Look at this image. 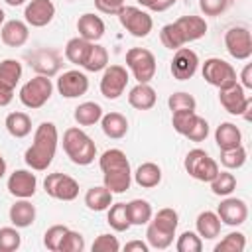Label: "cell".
Masks as SVG:
<instances>
[{"mask_svg":"<svg viewBox=\"0 0 252 252\" xmlns=\"http://www.w3.org/2000/svg\"><path fill=\"white\" fill-rule=\"evenodd\" d=\"M57 142H59V134H57V126L53 122H41L35 128L33 134V144L26 150L24 159L26 163L33 169V171H45L57 152Z\"/></svg>","mask_w":252,"mask_h":252,"instance_id":"cell-1","label":"cell"},{"mask_svg":"<svg viewBox=\"0 0 252 252\" xmlns=\"http://www.w3.org/2000/svg\"><path fill=\"white\" fill-rule=\"evenodd\" d=\"M207 22L201 16H181L171 24H165L159 32V39L167 49H179L189 41L205 37Z\"/></svg>","mask_w":252,"mask_h":252,"instance_id":"cell-2","label":"cell"},{"mask_svg":"<svg viewBox=\"0 0 252 252\" xmlns=\"http://www.w3.org/2000/svg\"><path fill=\"white\" fill-rule=\"evenodd\" d=\"M63 150L67 158L77 165H89L96 158V146L93 138L77 126H71L63 132Z\"/></svg>","mask_w":252,"mask_h":252,"instance_id":"cell-3","label":"cell"},{"mask_svg":"<svg viewBox=\"0 0 252 252\" xmlns=\"http://www.w3.org/2000/svg\"><path fill=\"white\" fill-rule=\"evenodd\" d=\"M51 93H53L51 79L45 75H35L20 89V100L24 106L35 110V108H41L51 98Z\"/></svg>","mask_w":252,"mask_h":252,"instance_id":"cell-4","label":"cell"},{"mask_svg":"<svg viewBox=\"0 0 252 252\" xmlns=\"http://www.w3.org/2000/svg\"><path fill=\"white\" fill-rule=\"evenodd\" d=\"M219 100L226 112H230L234 116H244L246 120H250L252 98L246 94V89L242 85H238V81L224 89H219Z\"/></svg>","mask_w":252,"mask_h":252,"instance_id":"cell-5","label":"cell"},{"mask_svg":"<svg viewBox=\"0 0 252 252\" xmlns=\"http://www.w3.org/2000/svg\"><path fill=\"white\" fill-rule=\"evenodd\" d=\"M183 165H185V171H187L193 179H197V181H207V183H209V181L215 179V175L219 173V163H217L205 150H201V148L191 150V152L185 156Z\"/></svg>","mask_w":252,"mask_h":252,"instance_id":"cell-6","label":"cell"},{"mask_svg":"<svg viewBox=\"0 0 252 252\" xmlns=\"http://www.w3.org/2000/svg\"><path fill=\"white\" fill-rule=\"evenodd\" d=\"M126 65L138 83H150L156 75V57L146 47H132L126 51Z\"/></svg>","mask_w":252,"mask_h":252,"instance_id":"cell-7","label":"cell"},{"mask_svg":"<svg viewBox=\"0 0 252 252\" xmlns=\"http://www.w3.org/2000/svg\"><path fill=\"white\" fill-rule=\"evenodd\" d=\"M116 16H118L122 28L128 33H132L134 37H146L154 28L152 16L148 12L136 8V6H122Z\"/></svg>","mask_w":252,"mask_h":252,"instance_id":"cell-8","label":"cell"},{"mask_svg":"<svg viewBox=\"0 0 252 252\" xmlns=\"http://www.w3.org/2000/svg\"><path fill=\"white\" fill-rule=\"evenodd\" d=\"M203 79L217 87V89H224L232 83H236V71L230 63H226L220 57H209L203 63Z\"/></svg>","mask_w":252,"mask_h":252,"instance_id":"cell-9","label":"cell"},{"mask_svg":"<svg viewBox=\"0 0 252 252\" xmlns=\"http://www.w3.org/2000/svg\"><path fill=\"white\" fill-rule=\"evenodd\" d=\"M43 189L49 197L59 199V201H73L79 195V183L71 175L59 173V171L49 173L43 179Z\"/></svg>","mask_w":252,"mask_h":252,"instance_id":"cell-10","label":"cell"},{"mask_svg":"<svg viewBox=\"0 0 252 252\" xmlns=\"http://www.w3.org/2000/svg\"><path fill=\"white\" fill-rule=\"evenodd\" d=\"M224 47L226 51L238 59L244 61L252 55V37H250V30L246 26H232L226 30L224 33Z\"/></svg>","mask_w":252,"mask_h":252,"instance_id":"cell-11","label":"cell"},{"mask_svg":"<svg viewBox=\"0 0 252 252\" xmlns=\"http://www.w3.org/2000/svg\"><path fill=\"white\" fill-rule=\"evenodd\" d=\"M128 85V71L122 65H106L100 79V93L104 98H118Z\"/></svg>","mask_w":252,"mask_h":252,"instance_id":"cell-12","label":"cell"},{"mask_svg":"<svg viewBox=\"0 0 252 252\" xmlns=\"http://www.w3.org/2000/svg\"><path fill=\"white\" fill-rule=\"evenodd\" d=\"M197 67H199V55L193 49H189V47L175 49L171 65H169V71H171L173 79L187 81L197 73Z\"/></svg>","mask_w":252,"mask_h":252,"instance_id":"cell-13","label":"cell"},{"mask_svg":"<svg viewBox=\"0 0 252 252\" xmlns=\"http://www.w3.org/2000/svg\"><path fill=\"white\" fill-rule=\"evenodd\" d=\"M57 91L61 96L65 98H77L83 96L89 91V79L83 71L79 69H71L65 71L59 79H57Z\"/></svg>","mask_w":252,"mask_h":252,"instance_id":"cell-14","label":"cell"},{"mask_svg":"<svg viewBox=\"0 0 252 252\" xmlns=\"http://www.w3.org/2000/svg\"><path fill=\"white\" fill-rule=\"evenodd\" d=\"M26 24L32 28H43L55 18V4L51 0H30L24 10Z\"/></svg>","mask_w":252,"mask_h":252,"instance_id":"cell-15","label":"cell"},{"mask_svg":"<svg viewBox=\"0 0 252 252\" xmlns=\"http://www.w3.org/2000/svg\"><path fill=\"white\" fill-rule=\"evenodd\" d=\"M35 189H37L35 173L28 171V169H16L14 173H10V177H8V191L16 199H30V197H33Z\"/></svg>","mask_w":252,"mask_h":252,"instance_id":"cell-16","label":"cell"},{"mask_svg":"<svg viewBox=\"0 0 252 252\" xmlns=\"http://www.w3.org/2000/svg\"><path fill=\"white\" fill-rule=\"evenodd\" d=\"M217 215H219L220 222H224L228 226H240L248 219V207L242 199L226 195V199L220 201V205L217 209Z\"/></svg>","mask_w":252,"mask_h":252,"instance_id":"cell-17","label":"cell"},{"mask_svg":"<svg viewBox=\"0 0 252 252\" xmlns=\"http://www.w3.org/2000/svg\"><path fill=\"white\" fill-rule=\"evenodd\" d=\"M0 37L8 47H22L30 37V28L22 20H8L0 28Z\"/></svg>","mask_w":252,"mask_h":252,"instance_id":"cell-18","label":"cell"},{"mask_svg":"<svg viewBox=\"0 0 252 252\" xmlns=\"http://www.w3.org/2000/svg\"><path fill=\"white\" fill-rule=\"evenodd\" d=\"M77 32H79V37L94 43L104 35V22L100 16L87 12L77 20Z\"/></svg>","mask_w":252,"mask_h":252,"instance_id":"cell-19","label":"cell"},{"mask_svg":"<svg viewBox=\"0 0 252 252\" xmlns=\"http://www.w3.org/2000/svg\"><path fill=\"white\" fill-rule=\"evenodd\" d=\"M8 217H10V222L16 226V228H28L33 224L35 220V207L32 205L30 199H18L10 211H8Z\"/></svg>","mask_w":252,"mask_h":252,"instance_id":"cell-20","label":"cell"},{"mask_svg":"<svg viewBox=\"0 0 252 252\" xmlns=\"http://www.w3.org/2000/svg\"><path fill=\"white\" fill-rule=\"evenodd\" d=\"M158 100V94L150 83H138L128 93V102L136 110H150Z\"/></svg>","mask_w":252,"mask_h":252,"instance_id":"cell-21","label":"cell"},{"mask_svg":"<svg viewBox=\"0 0 252 252\" xmlns=\"http://www.w3.org/2000/svg\"><path fill=\"white\" fill-rule=\"evenodd\" d=\"M215 142L220 150H230L242 144V132L232 122H220L215 130Z\"/></svg>","mask_w":252,"mask_h":252,"instance_id":"cell-22","label":"cell"},{"mask_svg":"<svg viewBox=\"0 0 252 252\" xmlns=\"http://www.w3.org/2000/svg\"><path fill=\"white\" fill-rule=\"evenodd\" d=\"M30 65L39 73V75H45V77H51L59 71V57L53 53V51H45V49H39V51H33L30 55Z\"/></svg>","mask_w":252,"mask_h":252,"instance_id":"cell-23","label":"cell"},{"mask_svg":"<svg viewBox=\"0 0 252 252\" xmlns=\"http://www.w3.org/2000/svg\"><path fill=\"white\" fill-rule=\"evenodd\" d=\"M132 183V169L124 167V169H112V171H104L102 173V185L114 195V193H124L130 189Z\"/></svg>","mask_w":252,"mask_h":252,"instance_id":"cell-24","label":"cell"},{"mask_svg":"<svg viewBox=\"0 0 252 252\" xmlns=\"http://www.w3.org/2000/svg\"><path fill=\"white\" fill-rule=\"evenodd\" d=\"M100 128H102L104 136H108L112 140H120L128 132V120L120 112H108V114H102Z\"/></svg>","mask_w":252,"mask_h":252,"instance_id":"cell-25","label":"cell"},{"mask_svg":"<svg viewBox=\"0 0 252 252\" xmlns=\"http://www.w3.org/2000/svg\"><path fill=\"white\" fill-rule=\"evenodd\" d=\"M220 219L217 213L213 211H203L199 213L197 220H195V226H197V234L205 240H213L220 234Z\"/></svg>","mask_w":252,"mask_h":252,"instance_id":"cell-26","label":"cell"},{"mask_svg":"<svg viewBox=\"0 0 252 252\" xmlns=\"http://www.w3.org/2000/svg\"><path fill=\"white\" fill-rule=\"evenodd\" d=\"M132 175H134V181L142 189H152V187L159 185V181H161V169L154 161H146V163L138 165V169Z\"/></svg>","mask_w":252,"mask_h":252,"instance_id":"cell-27","label":"cell"},{"mask_svg":"<svg viewBox=\"0 0 252 252\" xmlns=\"http://www.w3.org/2000/svg\"><path fill=\"white\" fill-rule=\"evenodd\" d=\"M73 116H75V122L79 126H93V124L100 122V118H102V106L98 102L87 100V102H81L75 108Z\"/></svg>","mask_w":252,"mask_h":252,"instance_id":"cell-28","label":"cell"},{"mask_svg":"<svg viewBox=\"0 0 252 252\" xmlns=\"http://www.w3.org/2000/svg\"><path fill=\"white\" fill-rule=\"evenodd\" d=\"M85 205L96 213L106 211L112 205V193L104 185H94L85 193Z\"/></svg>","mask_w":252,"mask_h":252,"instance_id":"cell-29","label":"cell"},{"mask_svg":"<svg viewBox=\"0 0 252 252\" xmlns=\"http://www.w3.org/2000/svg\"><path fill=\"white\" fill-rule=\"evenodd\" d=\"M4 126L10 136L14 138H26L32 132V118L26 112H10L4 120Z\"/></svg>","mask_w":252,"mask_h":252,"instance_id":"cell-30","label":"cell"},{"mask_svg":"<svg viewBox=\"0 0 252 252\" xmlns=\"http://www.w3.org/2000/svg\"><path fill=\"white\" fill-rule=\"evenodd\" d=\"M152 217H154V219H150V222H152L154 226H158L159 230H163V232L175 236V230H177V224H179V215H177L175 209L163 207V209H159V211H158L156 215H152Z\"/></svg>","mask_w":252,"mask_h":252,"instance_id":"cell-31","label":"cell"},{"mask_svg":"<svg viewBox=\"0 0 252 252\" xmlns=\"http://www.w3.org/2000/svg\"><path fill=\"white\" fill-rule=\"evenodd\" d=\"M91 45H93V41H87V39H83L79 35L77 37H71L67 41V45H65V57H67V61H71L73 65H83L85 59H87V55H89Z\"/></svg>","mask_w":252,"mask_h":252,"instance_id":"cell-32","label":"cell"},{"mask_svg":"<svg viewBox=\"0 0 252 252\" xmlns=\"http://www.w3.org/2000/svg\"><path fill=\"white\" fill-rule=\"evenodd\" d=\"M106 222L116 232L128 230L132 226L130 224V217H128V205L126 203H114V205H110L108 207V215H106Z\"/></svg>","mask_w":252,"mask_h":252,"instance_id":"cell-33","label":"cell"},{"mask_svg":"<svg viewBox=\"0 0 252 252\" xmlns=\"http://www.w3.org/2000/svg\"><path fill=\"white\" fill-rule=\"evenodd\" d=\"M128 205V217H130V224H136V226H142V224H148L154 211H152V205L146 201V199H132Z\"/></svg>","mask_w":252,"mask_h":252,"instance_id":"cell-34","label":"cell"},{"mask_svg":"<svg viewBox=\"0 0 252 252\" xmlns=\"http://www.w3.org/2000/svg\"><path fill=\"white\" fill-rule=\"evenodd\" d=\"M22 63L18 59H2L0 61V85L16 89L22 79Z\"/></svg>","mask_w":252,"mask_h":252,"instance_id":"cell-35","label":"cell"},{"mask_svg":"<svg viewBox=\"0 0 252 252\" xmlns=\"http://www.w3.org/2000/svg\"><path fill=\"white\" fill-rule=\"evenodd\" d=\"M98 165L104 171H112V169H124V167H130V161L126 158V154L118 148H110L106 152H102L100 159H98Z\"/></svg>","mask_w":252,"mask_h":252,"instance_id":"cell-36","label":"cell"},{"mask_svg":"<svg viewBox=\"0 0 252 252\" xmlns=\"http://www.w3.org/2000/svg\"><path fill=\"white\" fill-rule=\"evenodd\" d=\"M106 65H108V51H106V47H102L98 43H93L91 49H89V55H87V59H85V63L81 67H85L91 73H96V71H104Z\"/></svg>","mask_w":252,"mask_h":252,"instance_id":"cell-37","label":"cell"},{"mask_svg":"<svg viewBox=\"0 0 252 252\" xmlns=\"http://www.w3.org/2000/svg\"><path fill=\"white\" fill-rule=\"evenodd\" d=\"M211 183V191L219 197H226L236 189V177L230 171H220L215 175V179L209 181Z\"/></svg>","mask_w":252,"mask_h":252,"instance_id":"cell-38","label":"cell"},{"mask_svg":"<svg viewBox=\"0 0 252 252\" xmlns=\"http://www.w3.org/2000/svg\"><path fill=\"white\" fill-rule=\"evenodd\" d=\"M220 163L226 167V169H238L246 163V150L244 146H236V148H230V150H220Z\"/></svg>","mask_w":252,"mask_h":252,"instance_id":"cell-39","label":"cell"},{"mask_svg":"<svg viewBox=\"0 0 252 252\" xmlns=\"http://www.w3.org/2000/svg\"><path fill=\"white\" fill-rule=\"evenodd\" d=\"M146 240H148V246L150 248H156V250H165L167 246H171L173 242V236L159 230L158 226H154L152 222H148V230H146Z\"/></svg>","mask_w":252,"mask_h":252,"instance_id":"cell-40","label":"cell"},{"mask_svg":"<svg viewBox=\"0 0 252 252\" xmlns=\"http://www.w3.org/2000/svg\"><path fill=\"white\" fill-rule=\"evenodd\" d=\"M167 106H169L171 112H185V110H195L197 108V100L193 98V94L179 91V93L169 94Z\"/></svg>","mask_w":252,"mask_h":252,"instance_id":"cell-41","label":"cell"},{"mask_svg":"<svg viewBox=\"0 0 252 252\" xmlns=\"http://www.w3.org/2000/svg\"><path fill=\"white\" fill-rule=\"evenodd\" d=\"M67 232H69V226H65V224H53V226H49L45 230V234H43L45 248L51 250V252H59V246H61V242H63V238H65Z\"/></svg>","mask_w":252,"mask_h":252,"instance_id":"cell-42","label":"cell"},{"mask_svg":"<svg viewBox=\"0 0 252 252\" xmlns=\"http://www.w3.org/2000/svg\"><path fill=\"white\" fill-rule=\"evenodd\" d=\"M244 248H246V236L242 232H228L215 246V252H242Z\"/></svg>","mask_w":252,"mask_h":252,"instance_id":"cell-43","label":"cell"},{"mask_svg":"<svg viewBox=\"0 0 252 252\" xmlns=\"http://www.w3.org/2000/svg\"><path fill=\"white\" fill-rule=\"evenodd\" d=\"M177 252H201L203 250V240L197 232L193 230H185L179 234L177 242H175Z\"/></svg>","mask_w":252,"mask_h":252,"instance_id":"cell-44","label":"cell"},{"mask_svg":"<svg viewBox=\"0 0 252 252\" xmlns=\"http://www.w3.org/2000/svg\"><path fill=\"white\" fill-rule=\"evenodd\" d=\"M22 244V236L16 226H2L0 228V252H14Z\"/></svg>","mask_w":252,"mask_h":252,"instance_id":"cell-45","label":"cell"},{"mask_svg":"<svg viewBox=\"0 0 252 252\" xmlns=\"http://www.w3.org/2000/svg\"><path fill=\"white\" fill-rule=\"evenodd\" d=\"M197 118V112L195 110H185V112H171V124H173V130L181 136H185L189 132V128L193 126Z\"/></svg>","mask_w":252,"mask_h":252,"instance_id":"cell-46","label":"cell"},{"mask_svg":"<svg viewBox=\"0 0 252 252\" xmlns=\"http://www.w3.org/2000/svg\"><path fill=\"white\" fill-rule=\"evenodd\" d=\"M85 250V238L81 232H75L69 228V232L65 234L61 246H59V252H83Z\"/></svg>","mask_w":252,"mask_h":252,"instance_id":"cell-47","label":"cell"},{"mask_svg":"<svg viewBox=\"0 0 252 252\" xmlns=\"http://www.w3.org/2000/svg\"><path fill=\"white\" fill-rule=\"evenodd\" d=\"M91 248H93V252H118L120 250V242L112 234H98Z\"/></svg>","mask_w":252,"mask_h":252,"instance_id":"cell-48","label":"cell"},{"mask_svg":"<svg viewBox=\"0 0 252 252\" xmlns=\"http://www.w3.org/2000/svg\"><path fill=\"white\" fill-rule=\"evenodd\" d=\"M207 136H209V122H207L203 116L197 114L193 126H191L189 132L185 134V138H189L191 142H203V140H207Z\"/></svg>","mask_w":252,"mask_h":252,"instance_id":"cell-49","label":"cell"},{"mask_svg":"<svg viewBox=\"0 0 252 252\" xmlns=\"http://www.w3.org/2000/svg\"><path fill=\"white\" fill-rule=\"evenodd\" d=\"M230 0H199V8L205 16H220L228 8Z\"/></svg>","mask_w":252,"mask_h":252,"instance_id":"cell-50","label":"cell"},{"mask_svg":"<svg viewBox=\"0 0 252 252\" xmlns=\"http://www.w3.org/2000/svg\"><path fill=\"white\" fill-rule=\"evenodd\" d=\"M94 6L102 14H118V10L122 8V4H118L114 0H94Z\"/></svg>","mask_w":252,"mask_h":252,"instance_id":"cell-51","label":"cell"},{"mask_svg":"<svg viewBox=\"0 0 252 252\" xmlns=\"http://www.w3.org/2000/svg\"><path fill=\"white\" fill-rule=\"evenodd\" d=\"M14 98V89L6 87V85H0V108L2 106H8Z\"/></svg>","mask_w":252,"mask_h":252,"instance_id":"cell-52","label":"cell"},{"mask_svg":"<svg viewBox=\"0 0 252 252\" xmlns=\"http://www.w3.org/2000/svg\"><path fill=\"white\" fill-rule=\"evenodd\" d=\"M177 0H152V4L148 6L152 12H165L167 8H171Z\"/></svg>","mask_w":252,"mask_h":252,"instance_id":"cell-53","label":"cell"},{"mask_svg":"<svg viewBox=\"0 0 252 252\" xmlns=\"http://www.w3.org/2000/svg\"><path fill=\"white\" fill-rule=\"evenodd\" d=\"M240 81H242V87L244 89H252V65L250 63H246L244 65V69H242V73H240Z\"/></svg>","mask_w":252,"mask_h":252,"instance_id":"cell-54","label":"cell"},{"mask_svg":"<svg viewBox=\"0 0 252 252\" xmlns=\"http://www.w3.org/2000/svg\"><path fill=\"white\" fill-rule=\"evenodd\" d=\"M124 250H126V252H132V250L148 252V250H150V246H148V242H142V240H130V242H126V244H124Z\"/></svg>","mask_w":252,"mask_h":252,"instance_id":"cell-55","label":"cell"},{"mask_svg":"<svg viewBox=\"0 0 252 252\" xmlns=\"http://www.w3.org/2000/svg\"><path fill=\"white\" fill-rule=\"evenodd\" d=\"M6 167H8V165H6V159H4V156L0 154V179L6 175Z\"/></svg>","mask_w":252,"mask_h":252,"instance_id":"cell-56","label":"cell"},{"mask_svg":"<svg viewBox=\"0 0 252 252\" xmlns=\"http://www.w3.org/2000/svg\"><path fill=\"white\" fill-rule=\"evenodd\" d=\"M4 2H6L8 6H14V8H16V6H22L26 0H4Z\"/></svg>","mask_w":252,"mask_h":252,"instance_id":"cell-57","label":"cell"},{"mask_svg":"<svg viewBox=\"0 0 252 252\" xmlns=\"http://www.w3.org/2000/svg\"><path fill=\"white\" fill-rule=\"evenodd\" d=\"M4 20H6V14H4V10L0 8V28H2V24H4Z\"/></svg>","mask_w":252,"mask_h":252,"instance_id":"cell-58","label":"cell"},{"mask_svg":"<svg viewBox=\"0 0 252 252\" xmlns=\"http://www.w3.org/2000/svg\"><path fill=\"white\" fill-rule=\"evenodd\" d=\"M138 2H140V4H142V6H146V8H148V6H150V4H152V0H138Z\"/></svg>","mask_w":252,"mask_h":252,"instance_id":"cell-59","label":"cell"},{"mask_svg":"<svg viewBox=\"0 0 252 252\" xmlns=\"http://www.w3.org/2000/svg\"><path fill=\"white\" fill-rule=\"evenodd\" d=\"M114 2H118V4H122V6H124V0H114Z\"/></svg>","mask_w":252,"mask_h":252,"instance_id":"cell-60","label":"cell"}]
</instances>
